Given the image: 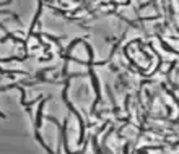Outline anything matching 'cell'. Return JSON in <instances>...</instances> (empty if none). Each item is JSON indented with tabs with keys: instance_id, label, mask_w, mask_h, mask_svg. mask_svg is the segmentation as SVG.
Returning a JSON list of instances; mask_svg holds the SVG:
<instances>
[{
	"instance_id": "obj_1",
	"label": "cell",
	"mask_w": 179,
	"mask_h": 154,
	"mask_svg": "<svg viewBox=\"0 0 179 154\" xmlns=\"http://www.w3.org/2000/svg\"><path fill=\"white\" fill-rule=\"evenodd\" d=\"M42 107H44V102L39 104V109H37V119H36V128H41V119H42Z\"/></svg>"
},
{
	"instance_id": "obj_2",
	"label": "cell",
	"mask_w": 179,
	"mask_h": 154,
	"mask_svg": "<svg viewBox=\"0 0 179 154\" xmlns=\"http://www.w3.org/2000/svg\"><path fill=\"white\" fill-rule=\"evenodd\" d=\"M159 41H161V46H163V47H164L166 50H168V52H176V50H174V49H172V47H169V46H168V44H166V42H164V41L161 39V37H159Z\"/></svg>"
}]
</instances>
